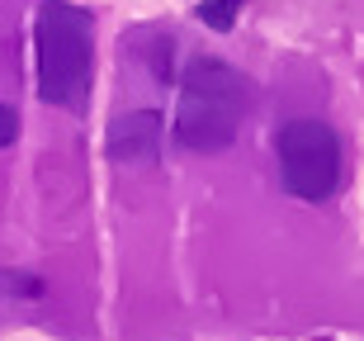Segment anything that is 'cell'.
<instances>
[{
  "instance_id": "6da1fadb",
  "label": "cell",
  "mask_w": 364,
  "mask_h": 341,
  "mask_svg": "<svg viewBox=\"0 0 364 341\" xmlns=\"http://www.w3.org/2000/svg\"><path fill=\"white\" fill-rule=\"evenodd\" d=\"M251 110V81L218 57H194L180 81L176 142L185 152H228Z\"/></svg>"
},
{
  "instance_id": "7a4b0ae2",
  "label": "cell",
  "mask_w": 364,
  "mask_h": 341,
  "mask_svg": "<svg viewBox=\"0 0 364 341\" xmlns=\"http://www.w3.org/2000/svg\"><path fill=\"white\" fill-rule=\"evenodd\" d=\"M38 95L57 110H85L95 81V24L90 14L76 10L71 0H43L38 24Z\"/></svg>"
},
{
  "instance_id": "3957f363",
  "label": "cell",
  "mask_w": 364,
  "mask_h": 341,
  "mask_svg": "<svg viewBox=\"0 0 364 341\" xmlns=\"http://www.w3.org/2000/svg\"><path fill=\"white\" fill-rule=\"evenodd\" d=\"M279 180L294 199L322 204L336 194L341 180V137L322 119H294L279 128Z\"/></svg>"
},
{
  "instance_id": "277c9868",
  "label": "cell",
  "mask_w": 364,
  "mask_h": 341,
  "mask_svg": "<svg viewBox=\"0 0 364 341\" xmlns=\"http://www.w3.org/2000/svg\"><path fill=\"white\" fill-rule=\"evenodd\" d=\"M161 137H166V123L156 110H128L109 123L105 147L119 166H156L161 162Z\"/></svg>"
},
{
  "instance_id": "5b68a950",
  "label": "cell",
  "mask_w": 364,
  "mask_h": 341,
  "mask_svg": "<svg viewBox=\"0 0 364 341\" xmlns=\"http://www.w3.org/2000/svg\"><path fill=\"white\" fill-rule=\"evenodd\" d=\"M194 14H199V19H203L208 28H218V33H228V28H232V19L242 14V5H237V0H203V5H199Z\"/></svg>"
},
{
  "instance_id": "8992f818",
  "label": "cell",
  "mask_w": 364,
  "mask_h": 341,
  "mask_svg": "<svg viewBox=\"0 0 364 341\" xmlns=\"http://www.w3.org/2000/svg\"><path fill=\"white\" fill-rule=\"evenodd\" d=\"M14 137H19V114L10 105H0V147H10Z\"/></svg>"
}]
</instances>
